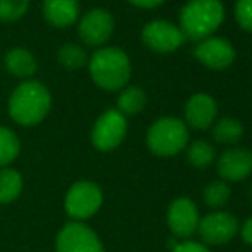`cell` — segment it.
I'll return each mask as SVG.
<instances>
[{
	"label": "cell",
	"instance_id": "4",
	"mask_svg": "<svg viewBox=\"0 0 252 252\" xmlns=\"http://www.w3.org/2000/svg\"><path fill=\"white\" fill-rule=\"evenodd\" d=\"M189 141V130L186 122L175 117H161L151 124L146 134V144L156 156L168 158L186 150Z\"/></svg>",
	"mask_w": 252,
	"mask_h": 252
},
{
	"label": "cell",
	"instance_id": "5",
	"mask_svg": "<svg viewBox=\"0 0 252 252\" xmlns=\"http://www.w3.org/2000/svg\"><path fill=\"white\" fill-rule=\"evenodd\" d=\"M103 204L101 189L91 180H79L65 194L63 209L72 221H84L90 220L100 211Z\"/></svg>",
	"mask_w": 252,
	"mask_h": 252
},
{
	"label": "cell",
	"instance_id": "16",
	"mask_svg": "<svg viewBox=\"0 0 252 252\" xmlns=\"http://www.w3.org/2000/svg\"><path fill=\"white\" fill-rule=\"evenodd\" d=\"M3 63H5V69L9 70L12 76L19 77V79H31L33 74L36 72V59L28 48L23 47H14L10 48L9 52L5 53V59H3Z\"/></svg>",
	"mask_w": 252,
	"mask_h": 252
},
{
	"label": "cell",
	"instance_id": "26",
	"mask_svg": "<svg viewBox=\"0 0 252 252\" xmlns=\"http://www.w3.org/2000/svg\"><path fill=\"white\" fill-rule=\"evenodd\" d=\"M172 252H211V251L199 242H182L173 247Z\"/></svg>",
	"mask_w": 252,
	"mask_h": 252
},
{
	"label": "cell",
	"instance_id": "10",
	"mask_svg": "<svg viewBox=\"0 0 252 252\" xmlns=\"http://www.w3.org/2000/svg\"><path fill=\"white\" fill-rule=\"evenodd\" d=\"M197 232L206 244L221 246L230 242L239 233V221L232 213L213 211L199 220Z\"/></svg>",
	"mask_w": 252,
	"mask_h": 252
},
{
	"label": "cell",
	"instance_id": "11",
	"mask_svg": "<svg viewBox=\"0 0 252 252\" xmlns=\"http://www.w3.org/2000/svg\"><path fill=\"white\" fill-rule=\"evenodd\" d=\"M199 211L189 197H179L168 206L166 223L170 232L179 239H189L197 232L199 226Z\"/></svg>",
	"mask_w": 252,
	"mask_h": 252
},
{
	"label": "cell",
	"instance_id": "21",
	"mask_svg": "<svg viewBox=\"0 0 252 252\" xmlns=\"http://www.w3.org/2000/svg\"><path fill=\"white\" fill-rule=\"evenodd\" d=\"M216 158V151H215V146L209 144L208 141H202V139H197L194 143L189 144L187 148V161L194 166V168H199V170H204L215 161Z\"/></svg>",
	"mask_w": 252,
	"mask_h": 252
},
{
	"label": "cell",
	"instance_id": "14",
	"mask_svg": "<svg viewBox=\"0 0 252 252\" xmlns=\"http://www.w3.org/2000/svg\"><path fill=\"white\" fill-rule=\"evenodd\" d=\"M218 113V105L215 98L206 93H196L186 103V120L190 127L204 130L213 126Z\"/></svg>",
	"mask_w": 252,
	"mask_h": 252
},
{
	"label": "cell",
	"instance_id": "28",
	"mask_svg": "<svg viewBox=\"0 0 252 252\" xmlns=\"http://www.w3.org/2000/svg\"><path fill=\"white\" fill-rule=\"evenodd\" d=\"M129 2L134 3V5H137V7H143V9H153V7L163 3L165 0H129Z\"/></svg>",
	"mask_w": 252,
	"mask_h": 252
},
{
	"label": "cell",
	"instance_id": "3",
	"mask_svg": "<svg viewBox=\"0 0 252 252\" xmlns=\"http://www.w3.org/2000/svg\"><path fill=\"white\" fill-rule=\"evenodd\" d=\"M225 7L221 0H189L180 10V31L184 38L202 41L221 26Z\"/></svg>",
	"mask_w": 252,
	"mask_h": 252
},
{
	"label": "cell",
	"instance_id": "23",
	"mask_svg": "<svg viewBox=\"0 0 252 252\" xmlns=\"http://www.w3.org/2000/svg\"><path fill=\"white\" fill-rule=\"evenodd\" d=\"M230 194H232V190L225 180H213L204 189V201L209 208L221 209L230 201Z\"/></svg>",
	"mask_w": 252,
	"mask_h": 252
},
{
	"label": "cell",
	"instance_id": "17",
	"mask_svg": "<svg viewBox=\"0 0 252 252\" xmlns=\"http://www.w3.org/2000/svg\"><path fill=\"white\" fill-rule=\"evenodd\" d=\"M148 96L144 93L143 88L139 86H126L124 90H120V94L117 98V110L126 115H136V113L143 112V108L146 106Z\"/></svg>",
	"mask_w": 252,
	"mask_h": 252
},
{
	"label": "cell",
	"instance_id": "25",
	"mask_svg": "<svg viewBox=\"0 0 252 252\" xmlns=\"http://www.w3.org/2000/svg\"><path fill=\"white\" fill-rule=\"evenodd\" d=\"M235 19L242 30L252 33V0H237Z\"/></svg>",
	"mask_w": 252,
	"mask_h": 252
},
{
	"label": "cell",
	"instance_id": "9",
	"mask_svg": "<svg viewBox=\"0 0 252 252\" xmlns=\"http://www.w3.org/2000/svg\"><path fill=\"white\" fill-rule=\"evenodd\" d=\"M141 40L148 48L158 53L175 52L184 43V34L179 26L166 19L150 21L141 31Z\"/></svg>",
	"mask_w": 252,
	"mask_h": 252
},
{
	"label": "cell",
	"instance_id": "22",
	"mask_svg": "<svg viewBox=\"0 0 252 252\" xmlns=\"http://www.w3.org/2000/svg\"><path fill=\"white\" fill-rule=\"evenodd\" d=\"M19 137L9 127L0 126V168H7L19 156Z\"/></svg>",
	"mask_w": 252,
	"mask_h": 252
},
{
	"label": "cell",
	"instance_id": "20",
	"mask_svg": "<svg viewBox=\"0 0 252 252\" xmlns=\"http://www.w3.org/2000/svg\"><path fill=\"white\" fill-rule=\"evenodd\" d=\"M244 136V126L237 119H221L213 127V139L220 144H235Z\"/></svg>",
	"mask_w": 252,
	"mask_h": 252
},
{
	"label": "cell",
	"instance_id": "12",
	"mask_svg": "<svg viewBox=\"0 0 252 252\" xmlns=\"http://www.w3.org/2000/svg\"><path fill=\"white\" fill-rule=\"evenodd\" d=\"M194 55L208 69L223 70L228 69L235 60V48L223 38L209 36L197 43Z\"/></svg>",
	"mask_w": 252,
	"mask_h": 252
},
{
	"label": "cell",
	"instance_id": "8",
	"mask_svg": "<svg viewBox=\"0 0 252 252\" xmlns=\"http://www.w3.org/2000/svg\"><path fill=\"white\" fill-rule=\"evenodd\" d=\"M57 252H105L100 237L84 223L70 221L59 232L55 240Z\"/></svg>",
	"mask_w": 252,
	"mask_h": 252
},
{
	"label": "cell",
	"instance_id": "6",
	"mask_svg": "<svg viewBox=\"0 0 252 252\" xmlns=\"http://www.w3.org/2000/svg\"><path fill=\"white\" fill-rule=\"evenodd\" d=\"M127 134V119L119 110H106L96 119L91 130V143L98 151H113Z\"/></svg>",
	"mask_w": 252,
	"mask_h": 252
},
{
	"label": "cell",
	"instance_id": "1",
	"mask_svg": "<svg viewBox=\"0 0 252 252\" xmlns=\"http://www.w3.org/2000/svg\"><path fill=\"white\" fill-rule=\"evenodd\" d=\"M52 110V94L43 83L26 79L14 88L9 98V115L23 127L41 124Z\"/></svg>",
	"mask_w": 252,
	"mask_h": 252
},
{
	"label": "cell",
	"instance_id": "2",
	"mask_svg": "<svg viewBox=\"0 0 252 252\" xmlns=\"http://www.w3.org/2000/svg\"><path fill=\"white\" fill-rule=\"evenodd\" d=\"M88 70L98 88L105 91H120L129 83L132 65L129 55L122 48L101 47L90 57Z\"/></svg>",
	"mask_w": 252,
	"mask_h": 252
},
{
	"label": "cell",
	"instance_id": "13",
	"mask_svg": "<svg viewBox=\"0 0 252 252\" xmlns=\"http://www.w3.org/2000/svg\"><path fill=\"white\" fill-rule=\"evenodd\" d=\"M216 166L225 182H240L252 173V151L247 148H230L220 156Z\"/></svg>",
	"mask_w": 252,
	"mask_h": 252
},
{
	"label": "cell",
	"instance_id": "24",
	"mask_svg": "<svg viewBox=\"0 0 252 252\" xmlns=\"http://www.w3.org/2000/svg\"><path fill=\"white\" fill-rule=\"evenodd\" d=\"M30 9V0H0V23L19 21Z\"/></svg>",
	"mask_w": 252,
	"mask_h": 252
},
{
	"label": "cell",
	"instance_id": "7",
	"mask_svg": "<svg viewBox=\"0 0 252 252\" xmlns=\"http://www.w3.org/2000/svg\"><path fill=\"white\" fill-rule=\"evenodd\" d=\"M115 30L113 16L103 7L90 9L77 21V33L88 47H101L112 38Z\"/></svg>",
	"mask_w": 252,
	"mask_h": 252
},
{
	"label": "cell",
	"instance_id": "19",
	"mask_svg": "<svg viewBox=\"0 0 252 252\" xmlns=\"http://www.w3.org/2000/svg\"><path fill=\"white\" fill-rule=\"evenodd\" d=\"M57 60L67 70H79L88 65L90 57L86 50L77 43H65L57 52Z\"/></svg>",
	"mask_w": 252,
	"mask_h": 252
},
{
	"label": "cell",
	"instance_id": "15",
	"mask_svg": "<svg viewBox=\"0 0 252 252\" xmlns=\"http://www.w3.org/2000/svg\"><path fill=\"white\" fill-rule=\"evenodd\" d=\"M79 0H43V16L53 28L65 30L79 21Z\"/></svg>",
	"mask_w": 252,
	"mask_h": 252
},
{
	"label": "cell",
	"instance_id": "18",
	"mask_svg": "<svg viewBox=\"0 0 252 252\" xmlns=\"http://www.w3.org/2000/svg\"><path fill=\"white\" fill-rule=\"evenodd\" d=\"M24 180L17 170L0 168V204H10L21 196Z\"/></svg>",
	"mask_w": 252,
	"mask_h": 252
},
{
	"label": "cell",
	"instance_id": "27",
	"mask_svg": "<svg viewBox=\"0 0 252 252\" xmlns=\"http://www.w3.org/2000/svg\"><path fill=\"white\" fill-rule=\"evenodd\" d=\"M242 239L246 244H249V246H252V216L249 220H247L246 223H244L242 226Z\"/></svg>",
	"mask_w": 252,
	"mask_h": 252
}]
</instances>
